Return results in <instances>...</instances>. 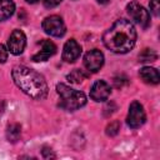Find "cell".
<instances>
[{"mask_svg":"<svg viewBox=\"0 0 160 160\" xmlns=\"http://www.w3.org/2000/svg\"><path fill=\"white\" fill-rule=\"evenodd\" d=\"M102 42L112 52H129L136 42V30L129 20L119 19L104 32Z\"/></svg>","mask_w":160,"mask_h":160,"instance_id":"6da1fadb","label":"cell"},{"mask_svg":"<svg viewBox=\"0 0 160 160\" xmlns=\"http://www.w3.org/2000/svg\"><path fill=\"white\" fill-rule=\"evenodd\" d=\"M11 76L16 86L28 96L35 100H42L48 96V84L44 76L38 71L24 65H18L14 66Z\"/></svg>","mask_w":160,"mask_h":160,"instance_id":"7a4b0ae2","label":"cell"},{"mask_svg":"<svg viewBox=\"0 0 160 160\" xmlns=\"http://www.w3.org/2000/svg\"><path fill=\"white\" fill-rule=\"evenodd\" d=\"M56 91L60 96L59 106L68 111H74L86 104V96L82 91L71 89L70 86L60 82L56 85Z\"/></svg>","mask_w":160,"mask_h":160,"instance_id":"3957f363","label":"cell"},{"mask_svg":"<svg viewBox=\"0 0 160 160\" xmlns=\"http://www.w3.org/2000/svg\"><path fill=\"white\" fill-rule=\"evenodd\" d=\"M126 10H128V14L130 15V18L136 24H139L141 28H148L150 25L149 11L142 5H140L136 0H132L131 2H129L126 6Z\"/></svg>","mask_w":160,"mask_h":160,"instance_id":"277c9868","label":"cell"},{"mask_svg":"<svg viewBox=\"0 0 160 160\" xmlns=\"http://www.w3.org/2000/svg\"><path fill=\"white\" fill-rule=\"evenodd\" d=\"M41 26H42V30L48 35L55 36V38H61L66 31V26H65L62 19L58 15H50V16L45 18Z\"/></svg>","mask_w":160,"mask_h":160,"instance_id":"5b68a950","label":"cell"},{"mask_svg":"<svg viewBox=\"0 0 160 160\" xmlns=\"http://www.w3.org/2000/svg\"><path fill=\"white\" fill-rule=\"evenodd\" d=\"M145 120H146V115H145V110L142 105L139 101H132L129 106V112L126 118L128 125L131 129H138L144 125Z\"/></svg>","mask_w":160,"mask_h":160,"instance_id":"8992f818","label":"cell"},{"mask_svg":"<svg viewBox=\"0 0 160 160\" xmlns=\"http://www.w3.org/2000/svg\"><path fill=\"white\" fill-rule=\"evenodd\" d=\"M104 65V54L98 50L92 49L88 51L84 56V66L90 71V72H96L101 69Z\"/></svg>","mask_w":160,"mask_h":160,"instance_id":"52a82bcc","label":"cell"},{"mask_svg":"<svg viewBox=\"0 0 160 160\" xmlns=\"http://www.w3.org/2000/svg\"><path fill=\"white\" fill-rule=\"evenodd\" d=\"M26 46V36L21 30H14L8 40V49L14 55L22 54L24 49Z\"/></svg>","mask_w":160,"mask_h":160,"instance_id":"ba28073f","label":"cell"},{"mask_svg":"<svg viewBox=\"0 0 160 160\" xmlns=\"http://www.w3.org/2000/svg\"><path fill=\"white\" fill-rule=\"evenodd\" d=\"M110 94H111V88L104 80L95 81L92 84L91 89H90V98L94 101H98V102L108 100V98L110 96Z\"/></svg>","mask_w":160,"mask_h":160,"instance_id":"9c48e42d","label":"cell"},{"mask_svg":"<svg viewBox=\"0 0 160 160\" xmlns=\"http://www.w3.org/2000/svg\"><path fill=\"white\" fill-rule=\"evenodd\" d=\"M81 54V46L75 39H70L65 42L62 49V60L66 62H74Z\"/></svg>","mask_w":160,"mask_h":160,"instance_id":"30bf717a","label":"cell"},{"mask_svg":"<svg viewBox=\"0 0 160 160\" xmlns=\"http://www.w3.org/2000/svg\"><path fill=\"white\" fill-rule=\"evenodd\" d=\"M41 50L38 51L34 56H32V61L35 62H40V61H46L50 56H52L56 52V46L52 41L50 40H41Z\"/></svg>","mask_w":160,"mask_h":160,"instance_id":"8fae6325","label":"cell"},{"mask_svg":"<svg viewBox=\"0 0 160 160\" xmlns=\"http://www.w3.org/2000/svg\"><path fill=\"white\" fill-rule=\"evenodd\" d=\"M139 75H140V78L144 80V82H146V84L156 85V84H159V81H160L159 71H158L155 68L144 66L142 69H140Z\"/></svg>","mask_w":160,"mask_h":160,"instance_id":"7c38bea8","label":"cell"},{"mask_svg":"<svg viewBox=\"0 0 160 160\" xmlns=\"http://www.w3.org/2000/svg\"><path fill=\"white\" fill-rule=\"evenodd\" d=\"M15 11V4L12 0H0V21L9 19Z\"/></svg>","mask_w":160,"mask_h":160,"instance_id":"4fadbf2b","label":"cell"},{"mask_svg":"<svg viewBox=\"0 0 160 160\" xmlns=\"http://www.w3.org/2000/svg\"><path fill=\"white\" fill-rule=\"evenodd\" d=\"M21 135V128L19 124H10L6 129V138L10 142H16L20 139Z\"/></svg>","mask_w":160,"mask_h":160,"instance_id":"5bb4252c","label":"cell"},{"mask_svg":"<svg viewBox=\"0 0 160 160\" xmlns=\"http://www.w3.org/2000/svg\"><path fill=\"white\" fill-rule=\"evenodd\" d=\"M86 76H88V75H86L82 70H80V69H74L70 74H68L66 79H68L70 82H72V84H80V82H82V80H84Z\"/></svg>","mask_w":160,"mask_h":160,"instance_id":"9a60e30c","label":"cell"},{"mask_svg":"<svg viewBox=\"0 0 160 160\" xmlns=\"http://www.w3.org/2000/svg\"><path fill=\"white\" fill-rule=\"evenodd\" d=\"M158 58L156 52L151 49H144V51L139 55V60L141 62H145V61H154L155 59Z\"/></svg>","mask_w":160,"mask_h":160,"instance_id":"2e32d148","label":"cell"},{"mask_svg":"<svg viewBox=\"0 0 160 160\" xmlns=\"http://www.w3.org/2000/svg\"><path fill=\"white\" fill-rule=\"evenodd\" d=\"M120 130V122L119 121H112L106 126V134L109 136H115Z\"/></svg>","mask_w":160,"mask_h":160,"instance_id":"e0dca14e","label":"cell"},{"mask_svg":"<svg viewBox=\"0 0 160 160\" xmlns=\"http://www.w3.org/2000/svg\"><path fill=\"white\" fill-rule=\"evenodd\" d=\"M150 10L155 16L160 14V0H150Z\"/></svg>","mask_w":160,"mask_h":160,"instance_id":"ac0fdd59","label":"cell"},{"mask_svg":"<svg viewBox=\"0 0 160 160\" xmlns=\"http://www.w3.org/2000/svg\"><path fill=\"white\" fill-rule=\"evenodd\" d=\"M6 60H8V50L2 44H0V64H4Z\"/></svg>","mask_w":160,"mask_h":160,"instance_id":"d6986e66","label":"cell"},{"mask_svg":"<svg viewBox=\"0 0 160 160\" xmlns=\"http://www.w3.org/2000/svg\"><path fill=\"white\" fill-rule=\"evenodd\" d=\"M62 0H42V4L45 8H55L58 6Z\"/></svg>","mask_w":160,"mask_h":160,"instance_id":"ffe728a7","label":"cell"},{"mask_svg":"<svg viewBox=\"0 0 160 160\" xmlns=\"http://www.w3.org/2000/svg\"><path fill=\"white\" fill-rule=\"evenodd\" d=\"M42 156L45 159H54L55 158V154H54V151L50 148H44L42 149Z\"/></svg>","mask_w":160,"mask_h":160,"instance_id":"44dd1931","label":"cell"},{"mask_svg":"<svg viewBox=\"0 0 160 160\" xmlns=\"http://www.w3.org/2000/svg\"><path fill=\"white\" fill-rule=\"evenodd\" d=\"M4 109H5V106H4V101H2V100H0V115H2Z\"/></svg>","mask_w":160,"mask_h":160,"instance_id":"7402d4cb","label":"cell"},{"mask_svg":"<svg viewBox=\"0 0 160 160\" xmlns=\"http://www.w3.org/2000/svg\"><path fill=\"white\" fill-rule=\"evenodd\" d=\"M25 1H28V2H30V4H35V2H38L39 0H25Z\"/></svg>","mask_w":160,"mask_h":160,"instance_id":"603a6c76","label":"cell"},{"mask_svg":"<svg viewBox=\"0 0 160 160\" xmlns=\"http://www.w3.org/2000/svg\"><path fill=\"white\" fill-rule=\"evenodd\" d=\"M98 2H101V4H106V2H109V0H98Z\"/></svg>","mask_w":160,"mask_h":160,"instance_id":"cb8c5ba5","label":"cell"}]
</instances>
